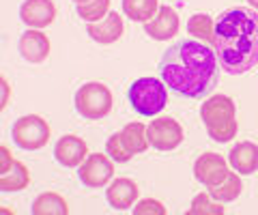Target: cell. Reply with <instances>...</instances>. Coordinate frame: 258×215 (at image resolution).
I'll return each mask as SVG.
<instances>
[{"label": "cell", "instance_id": "2e32d148", "mask_svg": "<svg viewBox=\"0 0 258 215\" xmlns=\"http://www.w3.org/2000/svg\"><path fill=\"white\" fill-rule=\"evenodd\" d=\"M228 164L239 174L256 172L258 170V145H254V142H239L228 153Z\"/></svg>", "mask_w": 258, "mask_h": 215}, {"label": "cell", "instance_id": "cb8c5ba5", "mask_svg": "<svg viewBox=\"0 0 258 215\" xmlns=\"http://www.w3.org/2000/svg\"><path fill=\"white\" fill-rule=\"evenodd\" d=\"M224 213L226 209L222 206V202H217L209 192L198 194L191 200V206L187 209V215H224Z\"/></svg>", "mask_w": 258, "mask_h": 215}, {"label": "cell", "instance_id": "f1b7e54d", "mask_svg": "<svg viewBox=\"0 0 258 215\" xmlns=\"http://www.w3.org/2000/svg\"><path fill=\"white\" fill-rule=\"evenodd\" d=\"M247 3H249V7H252L254 11H258V0H247Z\"/></svg>", "mask_w": 258, "mask_h": 215}, {"label": "cell", "instance_id": "44dd1931", "mask_svg": "<svg viewBox=\"0 0 258 215\" xmlns=\"http://www.w3.org/2000/svg\"><path fill=\"white\" fill-rule=\"evenodd\" d=\"M159 0H123V13L129 20L147 24L157 15Z\"/></svg>", "mask_w": 258, "mask_h": 215}, {"label": "cell", "instance_id": "3957f363", "mask_svg": "<svg viewBox=\"0 0 258 215\" xmlns=\"http://www.w3.org/2000/svg\"><path fill=\"white\" fill-rule=\"evenodd\" d=\"M200 118L209 138L215 142H230L237 136V106L228 95H213L200 106Z\"/></svg>", "mask_w": 258, "mask_h": 215}, {"label": "cell", "instance_id": "ac0fdd59", "mask_svg": "<svg viewBox=\"0 0 258 215\" xmlns=\"http://www.w3.org/2000/svg\"><path fill=\"white\" fill-rule=\"evenodd\" d=\"M30 185V170L24 162H18L11 166L7 172L0 174V189L3 192H20V189H26Z\"/></svg>", "mask_w": 258, "mask_h": 215}, {"label": "cell", "instance_id": "7402d4cb", "mask_svg": "<svg viewBox=\"0 0 258 215\" xmlns=\"http://www.w3.org/2000/svg\"><path fill=\"white\" fill-rule=\"evenodd\" d=\"M187 33L203 43H213V33H215V22L211 15L207 13H196L187 20Z\"/></svg>", "mask_w": 258, "mask_h": 215}, {"label": "cell", "instance_id": "5bb4252c", "mask_svg": "<svg viewBox=\"0 0 258 215\" xmlns=\"http://www.w3.org/2000/svg\"><path fill=\"white\" fill-rule=\"evenodd\" d=\"M138 196H140V187L134 179H127V177H118L114 181H110V185L106 189V198L112 209H118V211H125L129 206H134L138 202Z\"/></svg>", "mask_w": 258, "mask_h": 215}, {"label": "cell", "instance_id": "4fadbf2b", "mask_svg": "<svg viewBox=\"0 0 258 215\" xmlns=\"http://www.w3.org/2000/svg\"><path fill=\"white\" fill-rule=\"evenodd\" d=\"M179 13H176L172 7H159L157 15L153 18L151 22L144 24V33H147L151 39H155V41H168V39H172L174 35H179Z\"/></svg>", "mask_w": 258, "mask_h": 215}, {"label": "cell", "instance_id": "7a4b0ae2", "mask_svg": "<svg viewBox=\"0 0 258 215\" xmlns=\"http://www.w3.org/2000/svg\"><path fill=\"white\" fill-rule=\"evenodd\" d=\"M213 50L222 69L230 76H241L258 62V11L228 9L215 20Z\"/></svg>", "mask_w": 258, "mask_h": 215}, {"label": "cell", "instance_id": "30bf717a", "mask_svg": "<svg viewBox=\"0 0 258 215\" xmlns=\"http://www.w3.org/2000/svg\"><path fill=\"white\" fill-rule=\"evenodd\" d=\"M20 54L26 62H32V65H41L50 58V52H52V43L47 35H43V30H37V28H28L26 33L20 37Z\"/></svg>", "mask_w": 258, "mask_h": 215}, {"label": "cell", "instance_id": "ba28073f", "mask_svg": "<svg viewBox=\"0 0 258 215\" xmlns=\"http://www.w3.org/2000/svg\"><path fill=\"white\" fill-rule=\"evenodd\" d=\"M147 133L151 147L157 151H174L176 147H181L185 136L181 123L172 116H157L155 121L149 123Z\"/></svg>", "mask_w": 258, "mask_h": 215}, {"label": "cell", "instance_id": "e0dca14e", "mask_svg": "<svg viewBox=\"0 0 258 215\" xmlns=\"http://www.w3.org/2000/svg\"><path fill=\"white\" fill-rule=\"evenodd\" d=\"M118 133H120V142H123V147L132 155H140V153H144V151L151 147L149 133H147V125L140 123V121L127 123Z\"/></svg>", "mask_w": 258, "mask_h": 215}, {"label": "cell", "instance_id": "5b68a950", "mask_svg": "<svg viewBox=\"0 0 258 215\" xmlns=\"http://www.w3.org/2000/svg\"><path fill=\"white\" fill-rule=\"evenodd\" d=\"M114 97L103 82H86L76 93V110L86 121H99L112 112Z\"/></svg>", "mask_w": 258, "mask_h": 215}, {"label": "cell", "instance_id": "9a60e30c", "mask_svg": "<svg viewBox=\"0 0 258 215\" xmlns=\"http://www.w3.org/2000/svg\"><path fill=\"white\" fill-rule=\"evenodd\" d=\"M86 33L93 41L101 43V45H110V43H116L120 37L125 33V22L118 13L110 11L106 18L101 22H95V24H86Z\"/></svg>", "mask_w": 258, "mask_h": 215}, {"label": "cell", "instance_id": "7c38bea8", "mask_svg": "<svg viewBox=\"0 0 258 215\" xmlns=\"http://www.w3.org/2000/svg\"><path fill=\"white\" fill-rule=\"evenodd\" d=\"M54 157L60 166H64V168H78V166L88 157V147L82 138L76 136V133H67V136H62L58 142H56Z\"/></svg>", "mask_w": 258, "mask_h": 215}, {"label": "cell", "instance_id": "603a6c76", "mask_svg": "<svg viewBox=\"0 0 258 215\" xmlns=\"http://www.w3.org/2000/svg\"><path fill=\"white\" fill-rule=\"evenodd\" d=\"M110 3H112V0H88V3L76 5V7H78V15H80V18H82L86 24L101 22V20L110 13Z\"/></svg>", "mask_w": 258, "mask_h": 215}, {"label": "cell", "instance_id": "8992f818", "mask_svg": "<svg viewBox=\"0 0 258 215\" xmlns=\"http://www.w3.org/2000/svg\"><path fill=\"white\" fill-rule=\"evenodd\" d=\"M13 142L24 151H41L52 138V127L39 114H26L11 127Z\"/></svg>", "mask_w": 258, "mask_h": 215}, {"label": "cell", "instance_id": "52a82bcc", "mask_svg": "<svg viewBox=\"0 0 258 215\" xmlns=\"http://www.w3.org/2000/svg\"><path fill=\"white\" fill-rule=\"evenodd\" d=\"M78 177L82 185L91 189L106 187L114 177V159L108 153H88V157L78 166Z\"/></svg>", "mask_w": 258, "mask_h": 215}, {"label": "cell", "instance_id": "484cf974", "mask_svg": "<svg viewBox=\"0 0 258 215\" xmlns=\"http://www.w3.org/2000/svg\"><path fill=\"white\" fill-rule=\"evenodd\" d=\"M132 211H134V215H166L168 213L164 202L155 200V198H144V200L136 202L132 206Z\"/></svg>", "mask_w": 258, "mask_h": 215}, {"label": "cell", "instance_id": "6da1fadb", "mask_svg": "<svg viewBox=\"0 0 258 215\" xmlns=\"http://www.w3.org/2000/svg\"><path fill=\"white\" fill-rule=\"evenodd\" d=\"M159 74L168 89L181 97L200 99L207 97L220 80V60L207 43L198 39H181L164 52Z\"/></svg>", "mask_w": 258, "mask_h": 215}, {"label": "cell", "instance_id": "d4e9b609", "mask_svg": "<svg viewBox=\"0 0 258 215\" xmlns=\"http://www.w3.org/2000/svg\"><path fill=\"white\" fill-rule=\"evenodd\" d=\"M106 153L112 159H114V162H120V164H125V162H129V159L134 157L123 147V142H120V133H112V136L108 138V142H106Z\"/></svg>", "mask_w": 258, "mask_h": 215}, {"label": "cell", "instance_id": "ffe728a7", "mask_svg": "<svg viewBox=\"0 0 258 215\" xmlns=\"http://www.w3.org/2000/svg\"><path fill=\"white\" fill-rule=\"evenodd\" d=\"M209 189V194H211L217 202H232V200H237V198L241 196V189H243V181H241L239 177V172H228V177H226L222 183H217V185L213 187H207Z\"/></svg>", "mask_w": 258, "mask_h": 215}, {"label": "cell", "instance_id": "f546056e", "mask_svg": "<svg viewBox=\"0 0 258 215\" xmlns=\"http://www.w3.org/2000/svg\"><path fill=\"white\" fill-rule=\"evenodd\" d=\"M76 5H82V3H88V0H74Z\"/></svg>", "mask_w": 258, "mask_h": 215}, {"label": "cell", "instance_id": "9c48e42d", "mask_svg": "<svg viewBox=\"0 0 258 215\" xmlns=\"http://www.w3.org/2000/svg\"><path fill=\"white\" fill-rule=\"evenodd\" d=\"M228 172H230V164L220 153H211V151L203 153L194 164V177L205 187H213L217 183H222L228 177Z\"/></svg>", "mask_w": 258, "mask_h": 215}, {"label": "cell", "instance_id": "8fae6325", "mask_svg": "<svg viewBox=\"0 0 258 215\" xmlns=\"http://www.w3.org/2000/svg\"><path fill=\"white\" fill-rule=\"evenodd\" d=\"M20 20L28 28L43 30L56 20V5L52 0H24L20 7Z\"/></svg>", "mask_w": 258, "mask_h": 215}, {"label": "cell", "instance_id": "d6986e66", "mask_svg": "<svg viewBox=\"0 0 258 215\" xmlns=\"http://www.w3.org/2000/svg\"><path fill=\"white\" fill-rule=\"evenodd\" d=\"M30 211L35 215H67L69 213V204L60 194L43 192V194H39L35 198Z\"/></svg>", "mask_w": 258, "mask_h": 215}, {"label": "cell", "instance_id": "4316f807", "mask_svg": "<svg viewBox=\"0 0 258 215\" xmlns=\"http://www.w3.org/2000/svg\"><path fill=\"white\" fill-rule=\"evenodd\" d=\"M13 164H15V159H13V153H11L9 149H7V145H0V174L9 170Z\"/></svg>", "mask_w": 258, "mask_h": 215}, {"label": "cell", "instance_id": "277c9868", "mask_svg": "<svg viewBox=\"0 0 258 215\" xmlns=\"http://www.w3.org/2000/svg\"><path fill=\"white\" fill-rule=\"evenodd\" d=\"M127 99L140 116H157L168 106L166 82L157 78H138L129 86Z\"/></svg>", "mask_w": 258, "mask_h": 215}, {"label": "cell", "instance_id": "83f0119b", "mask_svg": "<svg viewBox=\"0 0 258 215\" xmlns=\"http://www.w3.org/2000/svg\"><path fill=\"white\" fill-rule=\"evenodd\" d=\"M0 86H3V99H0V110H5L7 106H9V99H11V84L7 82L5 76L0 78Z\"/></svg>", "mask_w": 258, "mask_h": 215}]
</instances>
